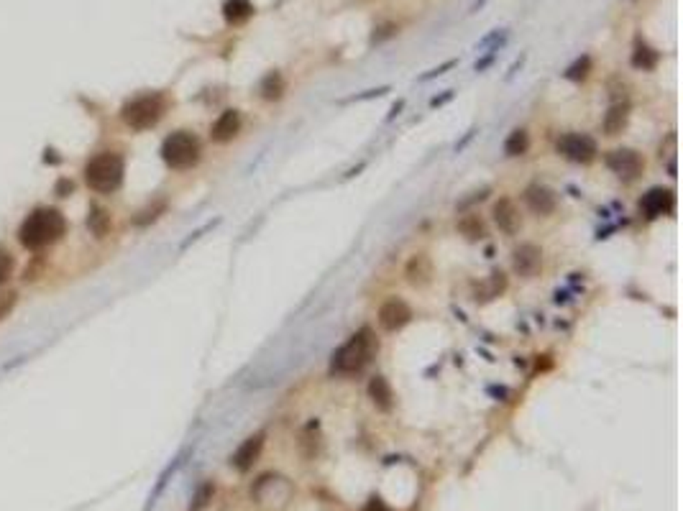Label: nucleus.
I'll return each mask as SVG.
<instances>
[{"instance_id":"1","label":"nucleus","mask_w":683,"mask_h":511,"mask_svg":"<svg viewBox=\"0 0 683 511\" xmlns=\"http://www.w3.org/2000/svg\"><path fill=\"white\" fill-rule=\"evenodd\" d=\"M67 233V220L56 207H39L19 228V241L28 251H44Z\"/></svg>"},{"instance_id":"2","label":"nucleus","mask_w":683,"mask_h":511,"mask_svg":"<svg viewBox=\"0 0 683 511\" xmlns=\"http://www.w3.org/2000/svg\"><path fill=\"white\" fill-rule=\"evenodd\" d=\"M379 343L374 338V332L369 327H364L353 335L351 340L341 345V348L333 353L330 360V371L338 373V376H353V373H361L364 368L369 366L371 358L377 356Z\"/></svg>"},{"instance_id":"3","label":"nucleus","mask_w":683,"mask_h":511,"mask_svg":"<svg viewBox=\"0 0 683 511\" xmlns=\"http://www.w3.org/2000/svg\"><path fill=\"white\" fill-rule=\"evenodd\" d=\"M123 174H126L123 156L113 151H103L92 156L85 166V184L98 195H110L123 184Z\"/></svg>"},{"instance_id":"4","label":"nucleus","mask_w":683,"mask_h":511,"mask_svg":"<svg viewBox=\"0 0 683 511\" xmlns=\"http://www.w3.org/2000/svg\"><path fill=\"white\" fill-rule=\"evenodd\" d=\"M164 116V98L156 95V92H149V95H138V98L128 100L126 105L120 108V118L128 128L134 131H146V128H154Z\"/></svg>"},{"instance_id":"5","label":"nucleus","mask_w":683,"mask_h":511,"mask_svg":"<svg viewBox=\"0 0 683 511\" xmlns=\"http://www.w3.org/2000/svg\"><path fill=\"white\" fill-rule=\"evenodd\" d=\"M162 159L169 169H189L195 166L200 159V141L195 133L189 131H174L164 138L162 144Z\"/></svg>"},{"instance_id":"6","label":"nucleus","mask_w":683,"mask_h":511,"mask_svg":"<svg viewBox=\"0 0 683 511\" xmlns=\"http://www.w3.org/2000/svg\"><path fill=\"white\" fill-rule=\"evenodd\" d=\"M251 493L264 509H282L292 499V486L282 475H261Z\"/></svg>"},{"instance_id":"7","label":"nucleus","mask_w":683,"mask_h":511,"mask_svg":"<svg viewBox=\"0 0 683 511\" xmlns=\"http://www.w3.org/2000/svg\"><path fill=\"white\" fill-rule=\"evenodd\" d=\"M558 151L566 156L568 162L574 164H589L596 159V141H593L591 135L586 133H566L560 141H558Z\"/></svg>"},{"instance_id":"8","label":"nucleus","mask_w":683,"mask_h":511,"mask_svg":"<svg viewBox=\"0 0 683 511\" xmlns=\"http://www.w3.org/2000/svg\"><path fill=\"white\" fill-rule=\"evenodd\" d=\"M604 162L611 169V174H617L622 182H632L642 174V156L632 149H614L607 153Z\"/></svg>"},{"instance_id":"9","label":"nucleus","mask_w":683,"mask_h":511,"mask_svg":"<svg viewBox=\"0 0 683 511\" xmlns=\"http://www.w3.org/2000/svg\"><path fill=\"white\" fill-rule=\"evenodd\" d=\"M673 205H675L673 192L665 187L647 189L645 195H642V199H640V210H642L645 217H650V220H655V217H660V215H668V213L673 210Z\"/></svg>"},{"instance_id":"10","label":"nucleus","mask_w":683,"mask_h":511,"mask_svg":"<svg viewBox=\"0 0 683 511\" xmlns=\"http://www.w3.org/2000/svg\"><path fill=\"white\" fill-rule=\"evenodd\" d=\"M540 263H543V251L532 243H522L520 248H514L512 253V269L517 276L532 279L540 271Z\"/></svg>"},{"instance_id":"11","label":"nucleus","mask_w":683,"mask_h":511,"mask_svg":"<svg viewBox=\"0 0 683 511\" xmlns=\"http://www.w3.org/2000/svg\"><path fill=\"white\" fill-rule=\"evenodd\" d=\"M410 317H412V312H410V307L402 299H387L381 305V309H379V325L387 332L402 330L410 323Z\"/></svg>"},{"instance_id":"12","label":"nucleus","mask_w":683,"mask_h":511,"mask_svg":"<svg viewBox=\"0 0 683 511\" xmlns=\"http://www.w3.org/2000/svg\"><path fill=\"white\" fill-rule=\"evenodd\" d=\"M525 202L530 207L535 215H550L558 205V197L556 192L545 184H530V187L525 189Z\"/></svg>"},{"instance_id":"13","label":"nucleus","mask_w":683,"mask_h":511,"mask_svg":"<svg viewBox=\"0 0 683 511\" xmlns=\"http://www.w3.org/2000/svg\"><path fill=\"white\" fill-rule=\"evenodd\" d=\"M492 215H494V223L499 225V230H502V233L514 235L517 230H520V225H522L520 210H517V205H514L509 197L499 199V202L494 205V210H492Z\"/></svg>"},{"instance_id":"14","label":"nucleus","mask_w":683,"mask_h":511,"mask_svg":"<svg viewBox=\"0 0 683 511\" xmlns=\"http://www.w3.org/2000/svg\"><path fill=\"white\" fill-rule=\"evenodd\" d=\"M238 131H241V113L238 110H225L210 128V138L216 144H228V141H233Z\"/></svg>"},{"instance_id":"15","label":"nucleus","mask_w":683,"mask_h":511,"mask_svg":"<svg viewBox=\"0 0 683 511\" xmlns=\"http://www.w3.org/2000/svg\"><path fill=\"white\" fill-rule=\"evenodd\" d=\"M261 448H264V435H251L249 439H243V445L238 450L233 453V457H231V463H233L241 473H246V470H251L253 468V463L259 460V455H261Z\"/></svg>"},{"instance_id":"16","label":"nucleus","mask_w":683,"mask_h":511,"mask_svg":"<svg viewBox=\"0 0 683 511\" xmlns=\"http://www.w3.org/2000/svg\"><path fill=\"white\" fill-rule=\"evenodd\" d=\"M369 399L374 402L377 409L381 412H389L392 406H395V391H392V386L384 376H374L369 384Z\"/></svg>"},{"instance_id":"17","label":"nucleus","mask_w":683,"mask_h":511,"mask_svg":"<svg viewBox=\"0 0 683 511\" xmlns=\"http://www.w3.org/2000/svg\"><path fill=\"white\" fill-rule=\"evenodd\" d=\"M430 276H432L430 259H428L425 253L412 256L410 263H407V279H410V284H414V287H423V284L430 281Z\"/></svg>"},{"instance_id":"18","label":"nucleus","mask_w":683,"mask_h":511,"mask_svg":"<svg viewBox=\"0 0 683 511\" xmlns=\"http://www.w3.org/2000/svg\"><path fill=\"white\" fill-rule=\"evenodd\" d=\"M504 289H507V276H504L502 271H492L489 279L481 281L476 287V296H474V299H479V302H489V299H494V296L502 294Z\"/></svg>"},{"instance_id":"19","label":"nucleus","mask_w":683,"mask_h":511,"mask_svg":"<svg viewBox=\"0 0 683 511\" xmlns=\"http://www.w3.org/2000/svg\"><path fill=\"white\" fill-rule=\"evenodd\" d=\"M627 116H629L627 102H614L609 108V113L604 116V131H607V135L622 133V128L627 126Z\"/></svg>"},{"instance_id":"20","label":"nucleus","mask_w":683,"mask_h":511,"mask_svg":"<svg viewBox=\"0 0 683 511\" xmlns=\"http://www.w3.org/2000/svg\"><path fill=\"white\" fill-rule=\"evenodd\" d=\"M223 16L228 23H243L253 16V3L251 0H225Z\"/></svg>"},{"instance_id":"21","label":"nucleus","mask_w":683,"mask_h":511,"mask_svg":"<svg viewBox=\"0 0 683 511\" xmlns=\"http://www.w3.org/2000/svg\"><path fill=\"white\" fill-rule=\"evenodd\" d=\"M632 67L635 69H642V72H647V69H655L658 67V62H660V54H658L655 49L653 46H647V44H638L635 46V52H632Z\"/></svg>"},{"instance_id":"22","label":"nucleus","mask_w":683,"mask_h":511,"mask_svg":"<svg viewBox=\"0 0 683 511\" xmlns=\"http://www.w3.org/2000/svg\"><path fill=\"white\" fill-rule=\"evenodd\" d=\"M459 230L461 235H466L468 241H481L486 235V228L481 223V217L479 215H463L459 220Z\"/></svg>"},{"instance_id":"23","label":"nucleus","mask_w":683,"mask_h":511,"mask_svg":"<svg viewBox=\"0 0 683 511\" xmlns=\"http://www.w3.org/2000/svg\"><path fill=\"white\" fill-rule=\"evenodd\" d=\"M527 149H530V138H527V133L522 128L512 131V133L507 135V141H504V153L507 156H522Z\"/></svg>"},{"instance_id":"24","label":"nucleus","mask_w":683,"mask_h":511,"mask_svg":"<svg viewBox=\"0 0 683 511\" xmlns=\"http://www.w3.org/2000/svg\"><path fill=\"white\" fill-rule=\"evenodd\" d=\"M87 228L92 230L95 238H103L110 230V215L105 210H100V207H92L90 217H87Z\"/></svg>"},{"instance_id":"25","label":"nucleus","mask_w":683,"mask_h":511,"mask_svg":"<svg viewBox=\"0 0 683 511\" xmlns=\"http://www.w3.org/2000/svg\"><path fill=\"white\" fill-rule=\"evenodd\" d=\"M282 92H284V80H282V74L279 72H269L261 82V95L266 100H279L282 98Z\"/></svg>"},{"instance_id":"26","label":"nucleus","mask_w":683,"mask_h":511,"mask_svg":"<svg viewBox=\"0 0 683 511\" xmlns=\"http://www.w3.org/2000/svg\"><path fill=\"white\" fill-rule=\"evenodd\" d=\"M589 72H591V56H578V59H576V62L574 64H571V67H568V69H566V77H568V80H574V82H578V80H584V77H586V74H589Z\"/></svg>"},{"instance_id":"27","label":"nucleus","mask_w":683,"mask_h":511,"mask_svg":"<svg viewBox=\"0 0 683 511\" xmlns=\"http://www.w3.org/2000/svg\"><path fill=\"white\" fill-rule=\"evenodd\" d=\"M164 207H167V202H162V199H159V202H154L151 207H146V210H138V213H136V217H134V223L136 225L154 223V220H156V217L164 213Z\"/></svg>"},{"instance_id":"28","label":"nucleus","mask_w":683,"mask_h":511,"mask_svg":"<svg viewBox=\"0 0 683 511\" xmlns=\"http://www.w3.org/2000/svg\"><path fill=\"white\" fill-rule=\"evenodd\" d=\"M213 493H216L213 483H202V486H200V491L195 493V499H192V503H189V511L205 509L207 503H210V499H213Z\"/></svg>"},{"instance_id":"29","label":"nucleus","mask_w":683,"mask_h":511,"mask_svg":"<svg viewBox=\"0 0 683 511\" xmlns=\"http://www.w3.org/2000/svg\"><path fill=\"white\" fill-rule=\"evenodd\" d=\"M13 266H16V263H13V256H10L8 251H3V248H0V287H3V284L10 279Z\"/></svg>"},{"instance_id":"30","label":"nucleus","mask_w":683,"mask_h":511,"mask_svg":"<svg viewBox=\"0 0 683 511\" xmlns=\"http://www.w3.org/2000/svg\"><path fill=\"white\" fill-rule=\"evenodd\" d=\"M16 296H19L16 292H8V294L0 299V320H6V317L10 314V309L16 307Z\"/></svg>"},{"instance_id":"31","label":"nucleus","mask_w":683,"mask_h":511,"mask_svg":"<svg viewBox=\"0 0 683 511\" xmlns=\"http://www.w3.org/2000/svg\"><path fill=\"white\" fill-rule=\"evenodd\" d=\"M364 511H389V509H387V503L381 501V499H377V496H374V499H369V503H366V509H364Z\"/></svg>"}]
</instances>
